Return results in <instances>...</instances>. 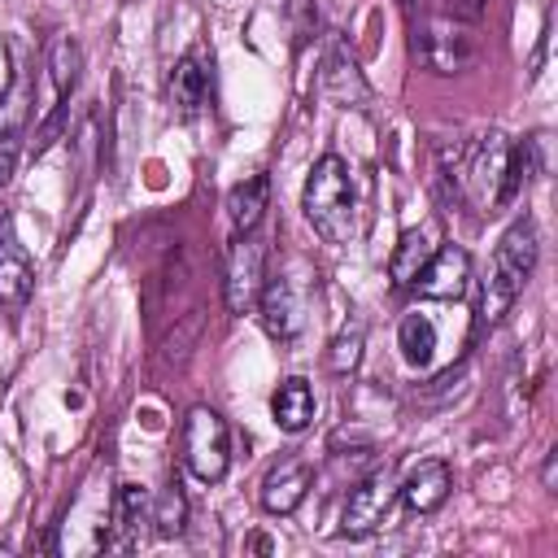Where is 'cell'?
<instances>
[{
	"label": "cell",
	"mask_w": 558,
	"mask_h": 558,
	"mask_svg": "<svg viewBox=\"0 0 558 558\" xmlns=\"http://www.w3.org/2000/svg\"><path fill=\"white\" fill-rule=\"evenodd\" d=\"M270 414H275V423H279L283 432H305V427L314 423V388H310L301 375L283 379V384L275 388V397H270Z\"/></svg>",
	"instance_id": "13"
},
{
	"label": "cell",
	"mask_w": 558,
	"mask_h": 558,
	"mask_svg": "<svg viewBox=\"0 0 558 558\" xmlns=\"http://www.w3.org/2000/svg\"><path fill=\"white\" fill-rule=\"evenodd\" d=\"M323 83H327V92H336L340 100H353V96L362 100V96H366V83H362V74H357V65H353V57H344V44H336V48H331Z\"/></svg>",
	"instance_id": "21"
},
{
	"label": "cell",
	"mask_w": 558,
	"mask_h": 558,
	"mask_svg": "<svg viewBox=\"0 0 558 558\" xmlns=\"http://www.w3.org/2000/svg\"><path fill=\"white\" fill-rule=\"evenodd\" d=\"M266 196H270L266 174H253V179H244V183H235V187L227 192V222H231L235 235L257 231V222H262V214H266Z\"/></svg>",
	"instance_id": "14"
},
{
	"label": "cell",
	"mask_w": 558,
	"mask_h": 558,
	"mask_svg": "<svg viewBox=\"0 0 558 558\" xmlns=\"http://www.w3.org/2000/svg\"><path fill=\"white\" fill-rule=\"evenodd\" d=\"M257 310H262V327L266 336H275L279 344H292L305 327V296L296 292L292 279H270L262 283V296H257Z\"/></svg>",
	"instance_id": "8"
},
{
	"label": "cell",
	"mask_w": 558,
	"mask_h": 558,
	"mask_svg": "<svg viewBox=\"0 0 558 558\" xmlns=\"http://www.w3.org/2000/svg\"><path fill=\"white\" fill-rule=\"evenodd\" d=\"M432 253H436V248H432V231H427V227H410V231L397 240V253L388 257V275H392V283H397V288H410Z\"/></svg>",
	"instance_id": "16"
},
{
	"label": "cell",
	"mask_w": 558,
	"mask_h": 558,
	"mask_svg": "<svg viewBox=\"0 0 558 558\" xmlns=\"http://www.w3.org/2000/svg\"><path fill=\"white\" fill-rule=\"evenodd\" d=\"M397 501V475H392V462L375 466L366 480H357L349 488V501H344V514H340V532L344 536H371L388 510Z\"/></svg>",
	"instance_id": "7"
},
{
	"label": "cell",
	"mask_w": 558,
	"mask_h": 558,
	"mask_svg": "<svg viewBox=\"0 0 558 558\" xmlns=\"http://www.w3.org/2000/svg\"><path fill=\"white\" fill-rule=\"evenodd\" d=\"M310 475H314V471H310L305 458H296V453L279 458V462L266 471L262 488H257L262 510H270V514H292V510L305 501V493H310Z\"/></svg>",
	"instance_id": "10"
},
{
	"label": "cell",
	"mask_w": 558,
	"mask_h": 558,
	"mask_svg": "<svg viewBox=\"0 0 558 558\" xmlns=\"http://www.w3.org/2000/svg\"><path fill=\"white\" fill-rule=\"evenodd\" d=\"M31 105H35L31 74L17 65L13 78H9V87L0 92V135H17V140H22V131H26V122H31Z\"/></svg>",
	"instance_id": "18"
},
{
	"label": "cell",
	"mask_w": 558,
	"mask_h": 558,
	"mask_svg": "<svg viewBox=\"0 0 558 558\" xmlns=\"http://www.w3.org/2000/svg\"><path fill=\"white\" fill-rule=\"evenodd\" d=\"M35 292V266L26 257V248L13 235V222H0V310L17 314Z\"/></svg>",
	"instance_id": "11"
},
{
	"label": "cell",
	"mask_w": 558,
	"mask_h": 558,
	"mask_svg": "<svg viewBox=\"0 0 558 558\" xmlns=\"http://www.w3.org/2000/svg\"><path fill=\"white\" fill-rule=\"evenodd\" d=\"M466 279H471V257H466V248L445 244V248H436V253L423 262V270H418V279H414L410 288H418V296H432V301H458V296L466 292Z\"/></svg>",
	"instance_id": "9"
},
{
	"label": "cell",
	"mask_w": 558,
	"mask_h": 558,
	"mask_svg": "<svg viewBox=\"0 0 558 558\" xmlns=\"http://www.w3.org/2000/svg\"><path fill=\"white\" fill-rule=\"evenodd\" d=\"M410 52L432 74H462L480 61V39L466 17L418 9L410 13Z\"/></svg>",
	"instance_id": "3"
},
{
	"label": "cell",
	"mask_w": 558,
	"mask_h": 558,
	"mask_svg": "<svg viewBox=\"0 0 558 558\" xmlns=\"http://www.w3.org/2000/svg\"><path fill=\"white\" fill-rule=\"evenodd\" d=\"M484 4H488V0H445V13H453V17H466V22H475V17L484 13Z\"/></svg>",
	"instance_id": "27"
},
{
	"label": "cell",
	"mask_w": 558,
	"mask_h": 558,
	"mask_svg": "<svg viewBox=\"0 0 558 558\" xmlns=\"http://www.w3.org/2000/svg\"><path fill=\"white\" fill-rule=\"evenodd\" d=\"M362 340H366L362 323L344 327V331H340V336L327 344V371H336V375H349V371L362 362Z\"/></svg>",
	"instance_id": "22"
},
{
	"label": "cell",
	"mask_w": 558,
	"mask_h": 558,
	"mask_svg": "<svg viewBox=\"0 0 558 558\" xmlns=\"http://www.w3.org/2000/svg\"><path fill=\"white\" fill-rule=\"evenodd\" d=\"M17 170V135H0V187H9Z\"/></svg>",
	"instance_id": "26"
},
{
	"label": "cell",
	"mask_w": 558,
	"mask_h": 558,
	"mask_svg": "<svg viewBox=\"0 0 558 558\" xmlns=\"http://www.w3.org/2000/svg\"><path fill=\"white\" fill-rule=\"evenodd\" d=\"M541 480H545V488H554V449L545 453V466H541Z\"/></svg>",
	"instance_id": "28"
},
{
	"label": "cell",
	"mask_w": 558,
	"mask_h": 558,
	"mask_svg": "<svg viewBox=\"0 0 558 558\" xmlns=\"http://www.w3.org/2000/svg\"><path fill=\"white\" fill-rule=\"evenodd\" d=\"M65 118H70V105H65V100H61V105H52V113H48V118H44V126L35 131V157L52 148V140H57V135H61V126H65Z\"/></svg>",
	"instance_id": "25"
},
{
	"label": "cell",
	"mask_w": 558,
	"mask_h": 558,
	"mask_svg": "<svg viewBox=\"0 0 558 558\" xmlns=\"http://www.w3.org/2000/svg\"><path fill=\"white\" fill-rule=\"evenodd\" d=\"M397 349H401V357L410 366H418V371L432 366V357H436V323L427 314H405L401 327H397Z\"/></svg>",
	"instance_id": "19"
},
{
	"label": "cell",
	"mask_w": 558,
	"mask_h": 558,
	"mask_svg": "<svg viewBox=\"0 0 558 558\" xmlns=\"http://www.w3.org/2000/svg\"><path fill=\"white\" fill-rule=\"evenodd\" d=\"M305 218L310 227L327 240V244H349L357 231V192H353V174L349 161L327 153L314 161L310 179H305Z\"/></svg>",
	"instance_id": "2"
},
{
	"label": "cell",
	"mask_w": 558,
	"mask_h": 558,
	"mask_svg": "<svg viewBox=\"0 0 558 558\" xmlns=\"http://www.w3.org/2000/svg\"><path fill=\"white\" fill-rule=\"evenodd\" d=\"M148 523H153L157 536H179V532L187 527V501H183V484H179V475H170V480L157 488Z\"/></svg>",
	"instance_id": "20"
},
{
	"label": "cell",
	"mask_w": 558,
	"mask_h": 558,
	"mask_svg": "<svg viewBox=\"0 0 558 558\" xmlns=\"http://www.w3.org/2000/svg\"><path fill=\"white\" fill-rule=\"evenodd\" d=\"M536 253H541V244H536L532 218H519L501 231V240L493 248V262H488V279L480 288V323L484 327H493L510 314V305L519 301L523 283L536 270Z\"/></svg>",
	"instance_id": "1"
},
{
	"label": "cell",
	"mask_w": 558,
	"mask_h": 558,
	"mask_svg": "<svg viewBox=\"0 0 558 558\" xmlns=\"http://www.w3.org/2000/svg\"><path fill=\"white\" fill-rule=\"evenodd\" d=\"M262 283H266V240L257 231H244V235H235V244L227 253V279H222L227 310L231 314L253 310L262 296Z\"/></svg>",
	"instance_id": "6"
},
{
	"label": "cell",
	"mask_w": 558,
	"mask_h": 558,
	"mask_svg": "<svg viewBox=\"0 0 558 558\" xmlns=\"http://www.w3.org/2000/svg\"><path fill=\"white\" fill-rule=\"evenodd\" d=\"M144 510H148V493H144L140 484H122L118 497H113V523H118L122 532H135L140 519H144Z\"/></svg>",
	"instance_id": "23"
},
{
	"label": "cell",
	"mask_w": 558,
	"mask_h": 558,
	"mask_svg": "<svg viewBox=\"0 0 558 558\" xmlns=\"http://www.w3.org/2000/svg\"><path fill=\"white\" fill-rule=\"evenodd\" d=\"M205 96H209V74H205V65H201V57H196V52L179 57L174 70H170V100H174L183 113H196V109L205 105Z\"/></svg>",
	"instance_id": "17"
},
{
	"label": "cell",
	"mask_w": 558,
	"mask_h": 558,
	"mask_svg": "<svg viewBox=\"0 0 558 558\" xmlns=\"http://www.w3.org/2000/svg\"><path fill=\"white\" fill-rule=\"evenodd\" d=\"M183 462L196 480L218 484L231 466V432L214 405H192L183 418Z\"/></svg>",
	"instance_id": "4"
},
{
	"label": "cell",
	"mask_w": 558,
	"mask_h": 558,
	"mask_svg": "<svg viewBox=\"0 0 558 558\" xmlns=\"http://www.w3.org/2000/svg\"><path fill=\"white\" fill-rule=\"evenodd\" d=\"M283 13V26L292 35V44H305L314 31V0H270Z\"/></svg>",
	"instance_id": "24"
},
{
	"label": "cell",
	"mask_w": 558,
	"mask_h": 558,
	"mask_svg": "<svg viewBox=\"0 0 558 558\" xmlns=\"http://www.w3.org/2000/svg\"><path fill=\"white\" fill-rule=\"evenodd\" d=\"M44 65H48V83H52L57 105H61V100H70V92L78 87L83 48H78L70 35H52V39H48V52H44Z\"/></svg>",
	"instance_id": "15"
},
{
	"label": "cell",
	"mask_w": 558,
	"mask_h": 558,
	"mask_svg": "<svg viewBox=\"0 0 558 558\" xmlns=\"http://www.w3.org/2000/svg\"><path fill=\"white\" fill-rule=\"evenodd\" d=\"M506 170H510V140L501 131H488L466 148L462 183L484 209H493L506 205Z\"/></svg>",
	"instance_id": "5"
},
{
	"label": "cell",
	"mask_w": 558,
	"mask_h": 558,
	"mask_svg": "<svg viewBox=\"0 0 558 558\" xmlns=\"http://www.w3.org/2000/svg\"><path fill=\"white\" fill-rule=\"evenodd\" d=\"M449 488H453V471H449V462H445V458H423V462L410 466V475L397 484V497L405 501L410 514H432V510L445 506Z\"/></svg>",
	"instance_id": "12"
}]
</instances>
